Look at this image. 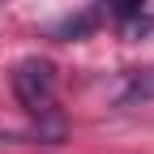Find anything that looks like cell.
Returning a JSON list of instances; mask_svg holds the SVG:
<instances>
[{"instance_id": "cell-1", "label": "cell", "mask_w": 154, "mask_h": 154, "mask_svg": "<svg viewBox=\"0 0 154 154\" xmlns=\"http://www.w3.org/2000/svg\"><path fill=\"white\" fill-rule=\"evenodd\" d=\"M13 94L30 116L47 120L56 111V64L47 56H26L22 64L13 69Z\"/></svg>"}, {"instance_id": "cell-2", "label": "cell", "mask_w": 154, "mask_h": 154, "mask_svg": "<svg viewBox=\"0 0 154 154\" xmlns=\"http://www.w3.org/2000/svg\"><path fill=\"white\" fill-rule=\"evenodd\" d=\"M154 99V69H137L128 77V90L120 94V107H137V103H150Z\"/></svg>"}, {"instance_id": "cell-3", "label": "cell", "mask_w": 154, "mask_h": 154, "mask_svg": "<svg viewBox=\"0 0 154 154\" xmlns=\"http://www.w3.org/2000/svg\"><path fill=\"white\" fill-rule=\"evenodd\" d=\"M103 5H107V13L116 22H137L146 13V0H103Z\"/></svg>"}, {"instance_id": "cell-4", "label": "cell", "mask_w": 154, "mask_h": 154, "mask_svg": "<svg viewBox=\"0 0 154 154\" xmlns=\"http://www.w3.org/2000/svg\"><path fill=\"white\" fill-rule=\"evenodd\" d=\"M94 30V17H69V22L60 26V30H56V34H60V38H69V43H73V38H86Z\"/></svg>"}, {"instance_id": "cell-5", "label": "cell", "mask_w": 154, "mask_h": 154, "mask_svg": "<svg viewBox=\"0 0 154 154\" xmlns=\"http://www.w3.org/2000/svg\"><path fill=\"white\" fill-rule=\"evenodd\" d=\"M13 137H17V133H9V128H5V133H0V141H13Z\"/></svg>"}]
</instances>
